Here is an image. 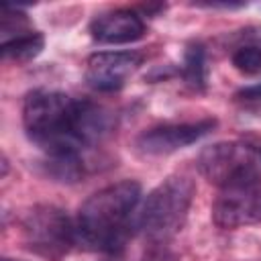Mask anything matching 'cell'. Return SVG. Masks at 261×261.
<instances>
[{
	"label": "cell",
	"instance_id": "obj_14",
	"mask_svg": "<svg viewBox=\"0 0 261 261\" xmlns=\"http://www.w3.org/2000/svg\"><path fill=\"white\" fill-rule=\"evenodd\" d=\"M237 98L239 100H245V102H261V84L247 86V88L239 90L237 92Z\"/></svg>",
	"mask_w": 261,
	"mask_h": 261
},
{
	"label": "cell",
	"instance_id": "obj_11",
	"mask_svg": "<svg viewBox=\"0 0 261 261\" xmlns=\"http://www.w3.org/2000/svg\"><path fill=\"white\" fill-rule=\"evenodd\" d=\"M184 77L186 82L196 88L202 90L206 86V53L202 45H190L184 53Z\"/></svg>",
	"mask_w": 261,
	"mask_h": 261
},
{
	"label": "cell",
	"instance_id": "obj_12",
	"mask_svg": "<svg viewBox=\"0 0 261 261\" xmlns=\"http://www.w3.org/2000/svg\"><path fill=\"white\" fill-rule=\"evenodd\" d=\"M230 61L234 65V69H239L245 75H259L261 73V43H245L239 45L232 55Z\"/></svg>",
	"mask_w": 261,
	"mask_h": 261
},
{
	"label": "cell",
	"instance_id": "obj_7",
	"mask_svg": "<svg viewBox=\"0 0 261 261\" xmlns=\"http://www.w3.org/2000/svg\"><path fill=\"white\" fill-rule=\"evenodd\" d=\"M214 126H216L214 118L151 126L137 137V149L143 155H169V153H175L177 149H184V147L200 141Z\"/></svg>",
	"mask_w": 261,
	"mask_h": 261
},
{
	"label": "cell",
	"instance_id": "obj_5",
	"mask_svg": "<svg viewBox=\"0 0 261 261\" xmlns=\"http://www.w3.org/2000/svg\"><path fill=\"white\" fill-rule=\"evenodd\" d=\"M20 230L24 247L49 261H59L75 243V222L53 204L33 206L22 216Z\"/></svg>",
	"mask_w": 261,
	"mask_h": 261
},
{
	"label": "cell",
	"instance_id": "obj_4",
	"mask_svg": "<svg viewBox=\"0 0 261 261\" xmlns=\"http://www.w3.org/2000/svg\"><path fill=\"white\" fill-rule=\"evenodd\" d=\"M198 171L216 188L261 179V143L249 139L220 141L200 151Z\"/></svg>",
	"mask_w": 261,
	"mask_h": 261
},
{
	"label": "cell",
	"instance_id": "obj_1",
	"mask_svg": "<svg viewBox=\"0 0 261 261\" xmlns=\"http://www.w3.org/2000/svg\"><path fill=\"white\" fill-rule=\"evenodd\" d=\"M22 124L29 139L47 157H82L84 149L108 133L110 118L92 102L75 100L59 90L39 88L24 96Z\"/></svg>",
	"mask_w": 261,
	"mask_h": 261
},
{
	"label": "cell",
	"instance_id": "obj_2",
	"mask_svg": "<svg viewBox=\"0 0 261 261\" xmlns=\"http://www.w3.org/2000/svg\"><path fill=\"white\" fill-rule=\"evenodd\" d=\"M141 200V184L122 179L92 194L75 216V243L90 251L116 253L128 234L130 216Z\"/></svg>",
	"mask_w": 261,
	"mask_h": 261
},
{
	"label": "cell",
	"instance_id": "obj_8",
	"mask_svg": "<svg viewBox=\"0 0 261 261\" xmlns=\"http://www.w3.org/2000/svg\"><path fill=\"white\" fill-rule=\"evenodd\" d=\"M141 63V51H100L88 57L86 82L98 92H114L126 84Z\"/></svg>",
	"mask_w": 261,
	"mask_h": 261
},
{
	"label": "cell",
	"instance_id": "obj_13",
	"mask_svg": "<svg viewBox=\"0 0 261 261\" xmlns=\"http://www.w3.org/2000/svg\"><path fill=\"white\" fill-rule=\"evenodd\" d=\"M143 261H177L175 255L171 251H167L163 245H151L145 255H143Z\"/></svg>",
	"mask_w": 261,
	"mask_h": 261
},
{
	"label": "cell",
	"instance_id": "obj_6",
	"mask_svg": "<svg viewBox=\"0 0 261 261\" xmlns=\"http://www.w3.org/2000/svg\"><path fill=\"white\" fill-rule=\"evenodd\" d=\"M212 220L224 230L261 222V179L220 188L212 204Z\"/></svg>",
	"mask_w": 261,
	"mask_h": 261
},
{
	"label": "cell",
	"instance_id": "obj_3",
	"mask_svg": "<svg viewBox=\"0 0 261 261\" xmlns=\"http://www.w3.org/2000/svg\"><path fill=\"white\" fill-rule=\"evenodd\" d=\"M194 192V181L186 175H169L149 192L139 214V226L151 245H165L184 228Z\"/></svg>",
	"mask_w": 261,
	"mask_h": 261
},
{
	"label": "cell",
	"instance_id": "obj_10",
	"mask_svg": "<svg viewBox=\"0 0 261 261\" xmlns=\"http://www.w3.org/2000/svg\"><path fill=\"white\" fill-rule=\"evenodd\" d=\"M45 47V39L37 31H27L22 35H16L8 41H2V57L4 61L12 63H27L35 59Z\"/></svg>",
	"mask_w": 261,
	"mask_h": 261
},
{
	"label": "cell",
	"instance_id": "obj_9",
	"mask_svg": "<svg viewBox=\"0 0 261 261\" xmlns=\"http://www.w3.org/2000/svg\"><path fill=\"white\" fill-rule=\"evenodd\" d=\"M90 35L98 43L106 45L133 43L145 35V22L133 8H116L98 14L90 22Z\"/></svg>",
	"mask_w": 261,
	"mask_h": 261
}]
</instances>
